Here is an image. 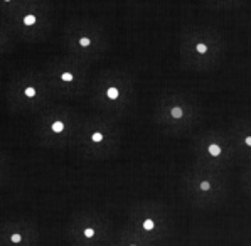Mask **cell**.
<instances>
[{
    "label": "cell",
    "mask_w": 251,
    "mask_h": 246,
    "mask_svg": "<svg viewBox=\"0 0 251 246\" xmlns=\"http://www.w3.org/2000/svg\"><path fill=\"white\" fill-rule=\"evenodd\" d=\"M179 49L184 69L209 73L223 63L227 44L219 29L204 24H189L180 30Z\"/></svg>",
    "instance_id": "obj_1"
},
{
    "label": "cell",
    "mask_w": 251,
    "mask_h": 246,
    "mask_svg": "<svg viewBox=\"0 0 251 246\" xmlns=\"http://www.w3.org/2000/svg\"><path fill=\"white\" fill-rule=\"evenodd\" d=\"M180 192L192 207L212 209L221 206L229 194V177L226 172L192 165L180 179Z\"/></svg>",
    "instance_id": "obj_2"
},
{
    "label": "cell",
    "mask_w": 251,
    "mask_h": 246,
    "mask_svg": "<svg viewBox=\"0 0 251 246\" xmlns=\"http://www.w3.org/2000/svg\"><path fill=\"white\" fill-rule=\"evenodd\" d=\"M199 120V101L185 91H167L160 96L155 106V122L172 135H182V133L191 132Z\"/></svg>",
    "instance_id": "obj_3"
},
{
    "label": "cell",
    "mask_w": 251,
    "mask_h": 246,
    "mask_svg": "<svg viewBox=\"0 0 251 246\" xmlns=\"http://www.w3.org/2000/svg\"><path fill=\"white\" fill-rule=\"evenodd\" d=\"M192 153H194V165L211 171L226 172L238 160L227 130L207 128L199 132L192 140Z\"/></svg>",
    "instance_id": "obj_4"
},
{
    "label": "cell",
    "mask_w": 251,
    "mask_h": 246,
    "mask_svg": "<svg viewBox=\"0 0 251 246\" xmlns=\"http://www.w3.org/2000/svg\"><path fill=\"white\" fill-rule=\"evenodd\" d=\"M132 231L142 236L144 240L160 241L167 238L172 231V219L169 216L167 209L160 204L147 202V204L137 206L130 214Z\"/></svg>",
    "instance_id": "obj_5"
},
{
    "label": "cell",
    "mask_w": 251,
    "mask_h": 246,
    "mask_svg": "<svg viewBox=\"0 0 251 246\" xmlns=\"http://www.w3.org/2000/svg\"><path fill=\"white\" fill-rule=\"evenodd\" d=\"M133 93V84L122 73H106L98 81L96 88V101L103 110L111 113H122L128 105Z\"/></svg>",
    "instance_id": "obj_6"
},
{
    "label": "cell",
    "mask_w": 251,
    "mask_h": 246,
    "mask_svg": "<svg viewBox=\"0 0 251 246\" xmlns=\"http://www.w3.org/2000/svg\"><path fill=\"white\" fill-rule=\"evenodd\" d=\"M86 145L93 155L106 157L118 145V130L111 122H95L86 132Z\"/></svg>",
    "instance_id": "obj_7"
},
{
    "label": "cell",
    "mask_w": 251,
    "mask_h": 246,
    "mask_svg": "<svg viewBox=\"0 0 251 246\" xmlns=\"http://www.w3.org/2000/svg\"><path fill=\"white\" fill-rule=\"evenodd\" d=\"M227 133L233 140L238 160H243L245 164L251 162V117L234 120Z\"/></svg>",
    "instance_id": "obj_8"
},
{
    "label": "cell",
    "mask_w": 251,
    "mask_h": 246,
    "mask_svg": "<svg viewBox=\"0 0 251 246\" xmlns=\"http://www.w3.org/2000/svg\"><path fill=\"white\" fill-rule=\"evenodd\" d=\"M117 246H153L150 241L144 240L142 236H138L137 233H133L132 229H125L120 234Z\"/></svg>",
    "instance_id": "obj_9"
},
{
    "label": "cell",
    "mask_w": 251,
    "mask_h": 246,
    "mask_svg": "<svg viewBox=\"0 0 251 246\" xmlns=\"http://www.w3.org/2000/svg\"><path fill=\"white\" fill-rule=\"evenodd\" d=\"M204 7L211 10H234L245 7V2L243 0H209L204 3Z\"/></svg>",
    "instance_id": "obj_10"
},
{
    "label": "cell",
    "mask_w": 251,
    "mask_h": 246,
    "mask_svg": "<svg viewBox=\"0 0 251 246\" xmlns=\"http://www.w3.org/2000/svg\"><path fill=\"white\" fill-rule=\"evenodd\" d=\"M239 180H241V187L243 191L251 197V162H246L243 165L241 175H239Z\"/></svg>",
    "instance_id": "obj_11"
},
{
    "label": "cell",
    "mask_w": 251,
    "mask_h": 246,
    "mask_svg": "<svg viewBox=\"0 0 251 246\" xmlns=\"http://www.w3.org/2000/svg\"><path fill=\"white\" fill-rule=\"evenodd\" d=\"M64 128H66V123L61 122V120H56L52 123V132L54 133H63Z\"/></svg>",
    "instance_id": "obj_12"
},
{
    "label": "cell",
    "mask_w": 251,
    "mask_h": 246,
    "mask_svg": "<svg viewBox=\"0 0 251 246\" xmlns=\"http://www.w3.org/2000/svg\"><path fill=\"white\" fill-rule=\"evenodd\" d=\"M24 24H25V25L36 24V17H34V15H27V17H24Z\"/></svg>",
    "instance_id": "obj_13"
},
{
    "label": "cell",
    "mask_w": 251,
    "mask_h": 246,
    "mask_svg": "<svg viewBox=\"0 0 251 246\" xmlns=\"http://www.w3.org/2000/svg\"><path fill=\"white\" fill-rule=\"evenodd\" d=\"M21 240H22L21 234H14V236L10 238V241H12V243H21Z\"/></svg>",
    "instance_id": "obj_14"
},
{
    "label": "cell",
    "mask_w": 251,
    "mask_h": 246,
    "mask_svg": "<svg viewBox=\"0 0 251 246\" xmlns=\"http://www.w3.org/2000/svg\"><path fill=\"white\" fill-rule=\"evenodd\" d=\"M25 95L30 98V96H34V95H36V90H34V88H27V90H25Z\"/></svg>",
    "instance_id": "obj_15"
},
{
    "label": "cell",
    "mask_w": 251,
    "mask_h": 246,
    "mask_svg": "<svg viewBox=\"0 0 251 246\" xmlns=\"http://www.w3.org/2000/svg\"><path fill=\"white\" fill-rule=\"evenodd\" d=\"M248 246H251V245H248Z\"/></svg>",
    "instance_id": "obj_16"
}]
</instances>
